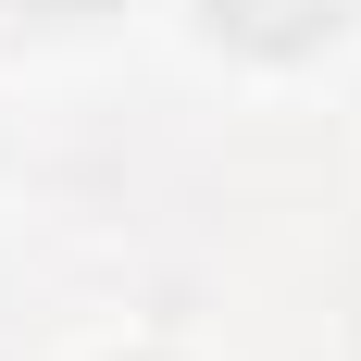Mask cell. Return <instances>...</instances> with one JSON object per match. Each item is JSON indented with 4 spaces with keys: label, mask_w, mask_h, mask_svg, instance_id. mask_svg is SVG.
I'll use <instances>...</instances> for the list:
<instances>
[{
    "label": "cell",
    "mask_w": 361,
    "mask_h": 361,
    "mask_svg": "<svg viewBox=\"0 0 361 361\" xmlns=\"http://www.w3.org/2000/svg\"><path fill=\"white\" fill-rule=\"evenodd\" d=\"M336 13L349 0H212V25L237 50H312V37H336Z\"/></svg>",
    "instance_id": "6da1fadb"
},
{
    "label": "cell",
    "mask_w": 361,
    "mask_h": 361,
    "mask_svg": "<svg viewBox=\"0 0 361 361\" xmlns=\"http://www.w3.org/2000/svg\"><path fill=\"white\" fill-rule=\"evenodd\" d=\"M63 13H75V0H63Z\"/></svg>",
    "instance_id": "7a4b0ae2"
}]
</instances>
